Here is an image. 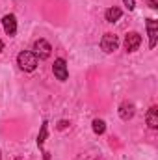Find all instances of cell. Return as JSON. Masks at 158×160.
Instances as JSON below:
<instances>
[{
  "label": "cell",
  "mask_w": 158,
  "mask_h": 160,
  "mask_svg": "<svg viewBox=\"0 0 158 160\" xmlns=\"http://www.w3.org/2000/svg\"><path fill=\"white\" fill-rule=\"evenodd\" d=\"M17 63H19V67H21L22 71L32 73V71L37 67V56H36L34 52H30V50H22V52H19V56H17Z\"/></svg>",
  "instance_id": "6da1fadb"
},
{
  "label": "cell",
  "mask_w": 158,
  "mask_h": 160,
  "mask_svg": "<svg viewBox=\"0 0 158 160\" xmlns=\"http://www.w3.org/2000/svg\"><path fill=\"white\" fill-rule=\"evenodd\" d=\"M117 47H119V39H117V36L116 34H104L102 36V39H101V48L104 50V52H114V50H117Z\"/></svg>",
  "instance_id": "7a4b0ae2"
},
{
  "label": "cell",
  "mask_w": 158,
  "mask_h": 160,
  "mask_svg": "<svg viewBox=\"0 0 158 160\" xmlns=\"http://www.w3.org/2000/svg\"><path fill=\"white\" fill-rule=\"evenodd\" d=\"M50 50H52V47H50V43L47 39H37L34 43V54L37 58H41V60H47L50 56Z\"/></svg>",
  "instance_id": "3957f363"
},
{
  "label": "cell",
  "mask_w": 158,
  "mask_h": 160,
  "mask_svg": "<svg viewBox=\"0 0 158 160\" xmlns=\"http://www.w3.org/2000/svg\"><path fill=\"white\" fill-rule=\"evenodd\" d=\"M52 71H54V77L58 80H67L69 77V71H67V63H65V60L63 58H58V60H54V65H52Z\"/></svg>",
  "instance_id": "277c9868"
},
{
  "label": "cell",
  "mask_w": 158,
  "mask_h": 160,
  "mask_svg": "<svg viewBox=\"0 0 158 160\" xmlns=\"http://www.w3.org/2000/svg\"><path fill=\"white\" fill-rule=\"evenodd\" d=\"M140 45H141V36H140L138 32H130V34H126V38H125V48H126V52H134V50H138Z\"/></svg>",
  "instance_id": "5b68a950"
},
{
  "label": "cell",
  "mask_w": 158,
  "mask_h": 160,
  "mask_svg": "<svg viewBox=\"0 0 158 160\" xmlns=\"http://www.w3.org/2000/svg\"><path fill=\"white\" fill-rule=\"evenodd\" d=\"M2 26H4V32L9 36V38H13L15 34H17V19H15V15H4L2 17Z\"/></svg>",
  "instance_id": "8992f818"
},
{
  "label": "cell",
  "mask_w": 158,
  "mask_h": 160,
  "mask_svg": "<svg viewBox=\"0 0 158 160\" xmlns=\"http://www.w3.org/2000/svg\"><path fill=\"white\" fill-rule=\"evenodd\" d=\"M147 32H149V47L155 48L158 38V21L155 19H147Z\"/></svg>",
  "instance_id": "52a82bcc"
},
{
  "label": "cell",
  "mask_w": 158,
  "mask_h": 160,
  "mask_svg": "<svg viewBox=\"0 0 158 160\" xmlns=\"http://www.w3.org/2000/svg\"><path fill=\"white\" fill-rule=\"evenodd\" d=\"M119 116H121L123 121H128L134 116V104H132V102H121V106H119Z\"/></svg>",
  "instance_id": "ba28073f"
},
{
  "label": "cell",
  "mask_w": 158,
  "mask_h": 160,
  "mask_svg": "<svg viewBox=\"0 0 158 160\" xmlns=\"http://www.w3.org/2000/svg\"><path fill=\"white\" fill-rule=\"evenodd\" d=\"M147 125H149V128H158V108L156 106L149 108V112H147Z\"/></svg>",
  "instance_id": "9c48e42d"
},
{
  "label": "cell",
  "mask_w": 158,
  "mask_h": 160,
  "mask_svg": "<svg viewBox=\"0 0 158 160\" xmlns=\"http://www.w3.org/2000/svg\"><path fill=\"white\" fill-rule=\"evenodd\" d=\"M121 15H123V11H121L119 8H110V9H106V21H108V22H117L119 19H121Z\"/></svg>",
  "instance_id": "30bf717a"
},
{
  "label": "cell",
  "mask_w": 158,
  "mask_h": 160,
  "mask_svg": "<svg viewBox=\"0 0 158 160\" xmlns=\"http://www.w3.org/2000/svg\"><path fill=\"white\" fill-rule=\"evenodd\" d=\"M47 128H48V123L43 121V125H41V132H39V136H37V145H39V147H43V143H45V140H47Z\"/></svg>",
  "instance_id": "8fae6325"
},
{
  "label": "cell",
  "mask_w": 158,
  "mask_h": 160,
  "mask_svg": "<svg viewBox=\"0 0 158 160\" xmlns=\"http://www.w3.org/2000/svg\"><path fill=\"white\" fill-rule=\"evenodd\" d=\"M104 130H106V123L102 119H95L93 121V132L95 134H104Z\"/></svg>",
  "instance_id": "7c38bea8"
},
{
  "label": "cell",
  "mask_w": 158,
  "mask_h": 160,
  "mask_svg": "<svg viewBox=\"0 0 158 160\" xmlns=\"http://www.w3.org/2000/svg\"><path fill=\"white\" fill-rule=\"evenodd\" d=\"M123 4H125L128 9H134V8H136V0H123Z\"/></svg>",
  "instance_id": "4fadbf2b"
},
{
  "label": "cell",
  "mask_w": 158,
  "mask_h": 160,
  "mask_svg": "<svg viewBox=\"0 0 158 160\" xmlns=\"http://www.w3.org/2000/svg\"><path fill=\"white\" fill-rule=\"evenodd\" d=\"M147 4H149V8H153V9L158 8V0H147Z\"/></svg>",
  "instance_id": "5bb4252c"
},
{
  "label": "cell",
  "mask_w": 158,
  "mask_h": 160,
  "mask_svg": "<svg viewBox=\"0 0 158 160\" xmlns=\"http://www.w3.org/2000/svg\"><path fill=\"white\" fill-rule=\"evenodd\" d=\"M67 127H69L67 121H60V123H58V128H60V130H63V128H67Z\"/></svg>",
  "instance_id": "9a60e30c"
},
{
  "label": "cell",
  "mask_w": 158,
  "mask_h": 160,
  "mask_svg": "<svg viewBox=\"0 0 158 160\" xmlns=\"http://www.w3.org/2000/svg\"><path fill=\"white\" fill-rule=\"evenodd\" d=\"M43 155H45V160H50V155L48 153H43Z\"/></svg>",
  "instance_id": "2e32d148"
},
{
  "label": "cell",
  "mask_w": 158,
  "mask_h": 160,
  "mask_svg": "<svg viewBox=\"0 0 158 160\" xmlns=\"http://www.w3.org/2000/svg\"><path fill=\"white\" fill-rule=\"evenodd\" d=\"M2 50H4V43L0 41V52H2Z\"/></svg>",
  "instance_id": "e0dca14e"
},
{
  "label": "cell",
  "mask_w": 158,
  "mask_h": 160,
  "mask_svg": "<svg viewBox=\"0 0 158 160\" xmlns=\"http://www.w3.org/2000/svg\"><path fill=\"white\" fill-rule=\"evenodd\" d=\"M0 158H2V153H0Z\"/></svg>",
  "instance_id": "ac0fdd59"
}]
</instances>
